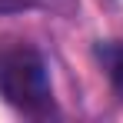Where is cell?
Listing matches in <instances>:
<instances>
[{"label": "cell", "instance_id": "6da1fadb", "mask_svg": "<svg viewBox=\"0 0 123 123\" xmlns=\"http://www.w3.org/2000/svg\"><path fill=\"white\" fill-rule=\"evenodd\" d=\"M0 97L27 117H47L53 110V83L47 60L30 43H0Z\"/></svg>", "mask_w": 123, "mask_h": 123}, {"label": "cell", "instance_id": "3957f363", "mask_svg": "<svg viewBox=\"0 0 123 123\" xmlns=\"http://www.w3.org/2000/svg\"><path fill=\"white\" fill-rule=\"evenodd\" d=\"M50 0H0V13H23V10H37Z\"/></svg>", "mask_w": 123, "mask_h": 123}, {"label": "cell", "instance_id": "7a4b0ae2", "mask_svg": "<svg viewBox=\"0 0 123 123\" xmlns=\"http://www.w3.org/2000/svg\"><path fill=\"white\" fill-rule=\"evenodd\" d=\"M97 60L103 63L110 86L123 97V40H106V43H100V47H97Z\"/></svg>", "mask_w": 123, "mask_h": 123}]
</instances>
